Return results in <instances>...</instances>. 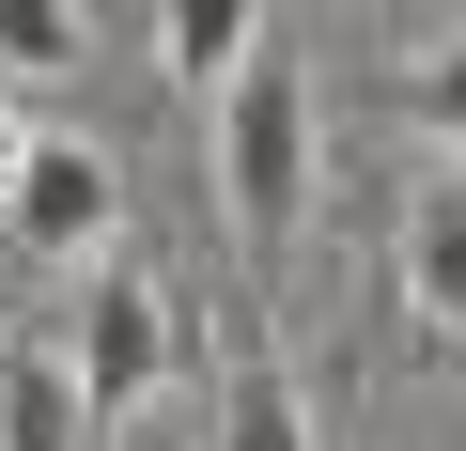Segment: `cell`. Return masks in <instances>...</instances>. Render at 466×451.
I'll list each match as a JSON object with an SVG mask.
<instances>
[{"instance_id":"1","label":"cell","mask_w":466,"mask_h":451,"mask_svg":"<svg viewBox=\"0 0 466 451\" xmlns=\"http://www.w3.org/2000/svg\"><path fill=\"white\" fill-rule=\"evenodd\" d=\"M218 202H233V234L280 250L296 218H311V78L280 47H249L218 78Z\"/></svg>"},{"instance_id":"2","label":"cell","mask_w":466,"mask_h":451,"mask_svg":"<svg viewBox=\"0 0 466 451\" xmlns=\"http://www.w3.org/2000/svg\"><path fill=\"white\" fill-rule=\"evenodd\" d=\"M171 358H187V296H171L156 265L94 250V296H78V436H109Z\"/></svg>"},{"instance_id":"3","label":"cell","mask_w":466,"mask_h":451,"mask_svg":"<svg viewBox=\"0 0 466 451\" xmlns=\"http://www.w3.org/2000/svg\"><path fill=\"white\" fill-rule=\"evenodd\" d=\"M0 250L16 265H94L125 250V171L94 140H16V171H0Z\"/></svg>"},{"instance_id":"4","label":"cell","mask_w":466,"mask_h":451,"mask_svg":"<svg viewBox=\"0 0 466 451\" xmlns=\"http://www.w3.org/2000/svg\"><path fill=\"white\" fill-rule=\"evenodd\" d=\"M404 296L466 327V187H404Z\"/></svg>"},{"instance_id":"5","label":"cell","mask_w":466,"mask_h":451,"mask_svg":"<svg viewBox=\"0 0 466 451\" xmlns=\"http://www.w3.org/2000/svg\"><path fill=\"white\" fill-rule=\"evenodd\" d=\"M265 47V0H156V63L171 78H233Z\"/></svg>"},{"instance_id":"6","label":"cell","mask_w":466,"mask_h":451,"mask_svg":"<svg viewBox=\"0 0 466 451\" xmlns=\"http://www.w3.org/2000/svg\"><path fill=\"white\" fill-rule=\"evenodd\" d=\"M218 451H311V405H296L280 358H233L218 374Z\"/></svg>"},{"instance_id":"7","label":"cell","mask_w":466,"mask_h":451,"mask_svg":"<svg viewBox=\"0 0 466 451\" xmlns=\"http://www.w3.org/2000/svg\"><path fill=\"white\" fill-rule=\"evenodd\" d=\"M0 451H78V374L0 358Z\"/></svg>"},{"instance_id":"8","label":"cell","mask_w":466,"mask_h":451,"mask_svg":"<svg viewBox=\"0 0 466 451\" xmlns=\"http://www.w3.org/2000/svg\"><path fill=\"white\" fill-rule=\"evenodd\" d=\"M78 63V0H0V78H63Z\"/></svg>"},{"instance_id":"9","label":"cell","mask_w":466,"mask_h":451,"mask_svg":"<svg viewBox=\"0 0 466 451\" xmlns=\"http://www.w3.org/2000/svg\"><path fill=\"white\" fill-rule=\"evenodd\" d=\"M404 109H420V125H435V140H466V32H451V47H435V63H420V78H404Z\"/></svg>"},{"instance_id":"10","label":"cell","mask_w":466,"mask_h":451,"mask_svg":"<svg viewBox=\"0 0 466 451\" xmlns=\"http://www.w3.org/2000/svg\"><path fill=\"white\" fill-rule=\"evenodd\" d=\"M16 140H32V125H16V109H0V171H16Z\"/></svg>"}]
</instances>
